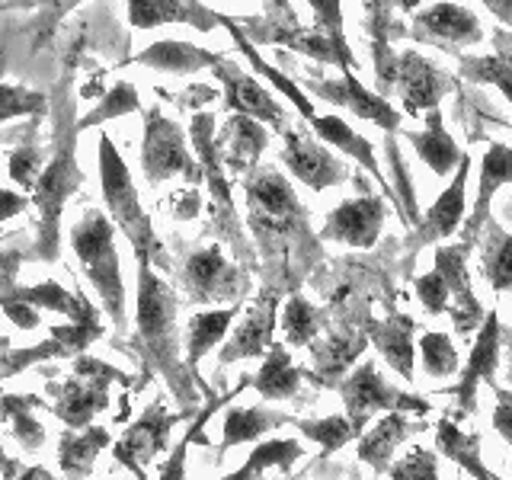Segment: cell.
Segmentation results:
<instances>
[{
  "label": "cell",
  "mask_w": 512,
  "mask_h": 480,
  "mask_svg": "<svg viewBox=\"0 0 512 480\" xmlns=\"http://www.w3.org/2000/svg\"><path fill=\"white\" fill-rule=\"evenodd\" d=\"M247 196V228L256 240V260L266 288L295 295L324 263V240L311 228V212L295 196L288 176L260 164L240 176Z\"/></svg>",
  "instance_id": "1"
},
{
  "label": "cell",
  "mask_w": 512,
  "mask_h": 480,
  "mask_svg": "<svg viewBox=\"0 0 512 480\" xmlns=\"http://www.w3.org/2000/svg\"><path fill=\"white\" fill-rule=\"evenodd\" d=\"M180 298L173 288L157 276L151 260H138V292H135V340L144 359L154 372L164 378L176 404L186 413L199 407L196 375L189 372L183 343H180Z\"/></svg>",
  "instance_id": "2"
},
{
  "label": "cell",
  "mask_w": 512,
  "mask_h": 480,
  "mask_svg": "<svg viewBox=\"0 0 512 480\" xmlns=\"http://www.w3.org/2000/svg\"><path fill=\"white\" fill-rule=\"evenodd\" d=\"M55 125V154L45 164L36 189H32V205L39 208V240L36 256L45 263L58 260V221L74 192L84 186V173L77 167V122H74V103H64Z\"/></svg>",
  "instance_id": "3"
},
{
  "label": "cell",
  "mask_w": 512,
  "mask_h": 480,
  "mask_svg": "<svg viewBox=\"0 0 512 480\" xmlns=\"http://www.w3.org/2000/svg\"><path fill=\"white\" fill-rule=\"evenodd\" d=\"M189 141L196 148V160H199V170H202V183L208 186V218H212V234L228 244L234 260L250 269V272H260V260H256L253 247L247 244L244 228H240V218H237V208L231 199V180L228 173L221 167V157H218V144H215V116L212 112H196L189 125Z\"/></svg>",
  "instance_id": "4"
},
{
  "label": "cell",
  "mask_w": 512,
  "mask_h": 480,
  "mask_svg": "<svg viewBox=\"0 0 512 480\" xmlns=\"http://www.w3.org/2000/svg\"><path fill=\"white\" fill-rule=\"evenodd\" d=\"M71 250L77 256L80 269H84L87 282L96 288L109 320L119 330H125L128 314H125V279L119 266V250H116V224H112L103 212L87 208L71 228Z\"/></svg>",
  "instance_id": "5"
},
{
  "label": "cell",
  "mask_w": 512,
  "mask_h": 480,
  "mask_svg": "<svg viewBox=\"0 0 512 480\" xmlns=\"http://www.w3.org/2000/svg\"><path fill=\"white\" fill-rule=\"evenodd\" d=\"M100 186H103V202L109 208V221L125 234L128 244L135 247L138 260H151V266H160L164 260V244L154 234V224L148 212L138 202V189L132 173H128L125 160L109 135H100Z\"/></svg>",
  "instance_id": "6"
},
{
  "label": "cell",
  "mask_w": 512,
  "mask_h": 480,
  "mask_svg": "<svg viewBox=\"0 0 512 480\" xmlns=\"http://www.w3.org/2000/svg\"><path fill=\"white\" fill-rule=\"evenodd\" d=\"M176 285H180L186 304H196V308H231V304H244L253 279L250 269L224 256L221 244H212L189 250L183 256V263L176 266Z\"/></svg>",
  "instance_id": "7"
},
{
  "label": "cell",
  "mask_w": 512,
  "mask_h": 480,
  "mask_svg": "<svg viewBox=\"0 0 512 480\" xmlns=\"http://www.w3.org/2000/svg\"><path fill=\"white\" fill-rule=\"evenodd\" d=\"M340 397H343V407H346V420H349L356 436H362L378 413H420V416H426L432 410L429 397L400 391L394 381L384 378L381 368L375 365V359H365L352 368V372L346 375V381L340 384Z\"/></svg>",
  "instance_id": "8"
},
{
  "label": "cell",
  "mask_w": 512,
  "mask_h": 480,
  "mask_svg": "<svg viewBox=\"0 0 512 480\" xmlns=\"http://www.w3.org/2000/svg\"><path fill=\"white\" fill-rule=\"evenodd\" d=\"M244 36L250 42H272V45H288L292 52L320 61V64H333L340 71H359V61L352 58L349 42H336L333 36H327L324 29L317 26H301L298 13L292 10L288 0H272L269 16L260 23H247L240 26Z\"/></svg>",
  "instance_id": "9"
},
{
  "label": "cell",
  "mask_w": 512,
  "mask_h": 480,
  "mask_svg": "<svg viewBox=\"0 0 512 480\" xmlns=\"http://www.w3.org/2000/svg\"><path fill=\"white\" fill-rule=\"evenodd\" d=\"M141 170L151 186L170 180V176H186L192 183H202L199 160L189 151L186 132L173 119H167L160 106H151L144 112Z\"/></svg>",
  "instance_id": "10"
},
{
  "label": "cell",
  "mask_w": 512,
  "mask_h": 480,
  "mask_svg": "<svg viewBox=\"0 0 512 480\" xmlns=\"http://www.w3.org/2000/svg\"><path fill=\"white\" fill-rule=\"evenodd\" d=\"M282 164L298 183H304L314 192H324L330 186L352 180V167L343 164L324 141L301 125L282 132Z\"/></svg>",
  "instance_id": "11"
},
{
  "label": "cell",
  "mask_w": 512,
  "mask_h": 480,
  "mask_svg": "<svg viewBox=\"0 0 512 480\" xmlns=\"http://www.w3.org/2000/svg\"><path fill=\"white\" fill-rule=\"evenodd\" d=\"M183 416L186 413H170L160 397L151 400L138 420L122 432L119 442L112 445V458H116L119 464H125V468L132 471L138 480H144L148 477V464L167 448L170 432L176 423L183 420Z\"/></svg>",
  "instance_id": "12"
},
{
  "label": "cell",
  "mask_w": 512,
  "mask_h": 480,
  "mask_svg": "<svg viewBox=\"0 0 512 480\" xmlns=\"http://www.w3.org/2000/svg\"><path fill=\"white\" fill-rule=\"evenodd\" d=\"M282 298L276 288H260V295L253 298V304L244 311V317L237 320V327H231L228 340L221 343L218 365H234L240 359H260L269 352V346L276 343V327H279V308Z\"/></svg>",
  "instance_id": "13"
},
{
  "label": "cell",
  "mask_w": 512,
  "mask_h": 480,
  "mask_svg": "<svg viewBox=\"0 0 512 480\" xmlns=\"http://www.w3.org/2000/svg\"><path fill=\"white\" fill-rule=\"evenodd\" d=\"M448 90H455V77H448L439 64H432L413 48L397 52L394 93L400 96V109L407 116L423 119L429 109H439Z\"/></svg>",
  "instance_id": "14"
},
{
  "label": "cell",
  "mask_w": 512,
  "mask_h": 480,
  "mask_svg": "<svg viewBox=\"0 0 512 480\" xmlns=\"http://www.w3.org/2000/svg\"><path fill=\"white\" fill-rule=\"evenodd\" d=\"M384 221H388V205H384V196H375V192L365 189L356 199H343L324 218L320 240L356 247V250H372L378 244L381 231H384Z\"/></svg>",
  "instance_id": "15"
},
{
  "label": "cell",
  "mask_w": 512,
  "mask_h": 480,
  "mask_svg": "<svg viewBox=\"0 0 512 480\" xmlns=\"http://www.w3.org/2000/svg\"><path fill=\"white\" fill-rule=\"evenodd\" d=\"M215 77L221 80V96H224V106H228L234 116H250L256 122H266L272 132H285L288 128V112L285 106L272 96L260 80L250 77L244 68H237V64H231L228 58H218L212 64Z\"/></svg>",
  "instance_id": "16"
},
{
  "label": "cell",
  "mask_w": 512,
  "mask_h": 480,
  "mask_svg": "<svg viewBox=\"0 0 512 480\" xmlns=\"http://www.w3.org/2000/svg\"><path fill=\"white\" fill-rule=\"evenodd\" d=\"M308 90L317 100L349 109L352 116L384 128L388 135H400V109L375 90H368L356 71H343L336 80H308Z\"/></svg>",
  "instance_id": "17"
},
{
  "label": "cell",
  "mask_w": 512,
  "mask_h": 480,
  "mask_svg": "<svg viewBox=\"0 0 512 480\" xmlns=\"http://www.w3.org/2000/svg\"><path fill=\"white\" fill-rule=\"evenodd\" d=\"M368 343L365 330H343V327H327L317 340L308 346L311 349V368H304V378H311L317 388L324 391H340L346 375L359 365L365 356Z\"/></svg>",
  "instance_id": "18"
},
{
  "label": "cell",
  "mask_w": 512,
  "mask_h": 480,
  "mask_svg": "<svg viewBox=\"0 0 512 480\" xmlns=\"http://www.w3.org/2000/svg\"><path fill=\"white\" fill-rule=\"evenodd\" d=\"M500 352H503V324L500 314L487 311L484 324L477 330V340L468 352V362L461 368V378L445 388L448 397L458 400V416H471L477 404V384H493L500 372Z\"/></svg>",
  "instance_id": "19"
},
{
  "label": "cell",
  "mask_w": 512,
  "mask_h": 480,
  "mask_svg": "<svg viewBox=\"0 0 512 480\" xmlns=\"http://www.w3.org/2000/svg\"><path fill=\"white\" fill-rule=\"evenodd\" d=\"M407 36L413 42L436 45L442 52H452L458 58L464 45H480L484 26H480L477 13H471L468 7L442 0V4H432L413 16V26L407 29Z\"/></svg>",
  "instance_id": "20"
},
{
  "label": "cell",
  "mask_w": 512,
  "mask_h": 480,
  "mask_svg": "<svg viewBox=\"0 0 512 480\" xmlns=\"http://www.w3.org/2000/svg\"><path fill=\"white\" fill-rule=\"evenodd\" d=\"M468 256H471L468 244H442L436 247V256H432L436 260L432 269H439L448 285V314H452L458 336H471L474 330H480L487 317V311L477 301L474 282L468 276Z\"/></svg>",
  "instance_id": "21"
},
{
  "label": "cell",
  "mask_w": 512,
  "mask_h": 480,
  "mask_svg": "<svg viewBox=\"0 0 512 480\" xmlns=\"http://www.w3.org/2000/svg\"><path fill=\"white\" fill-rule=\"evenodd\" d=\"M416 4L420 0H362L365 29L372 36V64H375L372 74L378 80L381 96L394 93V77H397V52L391 48V42L407 36L404 23H397V13H407Z\"/></svg>",
  "instance_id": "22"
},
{
  "label": "cell",
  "mask_w": 512,
  "mask_h": 480,
  "mask_svg": "<svg viewBox=\"0 0 512 480\" xmlns=\"http://www.w3.org/2000/svg\"><path fill=\"white\" fill-rule=\"evenodd\" d=\"M468 173H471V157L464 154L458 170L452 173V183L442 189V196L429 205V212L420 215V224L407 234L404 247L407 250H423L426 244H436L461 231L464 212H468Z\"/></svg>",
  "instance_id": "23"
},
{
  "label": "cell",
  "mask_w": 512,
  "mask_h": 480,
  "mask_svg": "<svg viewBox=\"0 0 512 480\" xmlns=\"http://www.w3.org/2000/svg\"><path fill=\"white\" fill-rule=\"evenodd\" d=\"M506 183H512V148L506 141H490L484 160H480V170H477V199L468 221L461 224V244L474 247L477 234L484 231V224L493 218L490 215V202L496 196V189H503Z\"/></svg>",
  "instance_id": "24"
},
{
  "label": "cell",
  "mask_w": 512,
  "mask_h": 480,
  "mask_svg": "<svg viewBox=\"0 0 512 480\" xmlns=\"http://www.w3.org/2000/svg\"><path fill=\"white\" fill-rule=\"evenodd\" d=\"M215 144H218L221 167L234 176H247L250 170L260 167V157L269 144V128L250 116H234L231 112V119L215 135Z\"/></svg>",
  "instance_id": "25"
},
{
  "label": "cell",
  "mask_w": 512,
  "mask_h": 480,
  "mask_svg": "<svg viewBox=\"0 0 512 480\" xmlns=\"http://www.w3.org/2000/svg\"><path fill=\"white\" fill-rule=\"evenodd\" d=\"M48 391L55 397V407H52L55 416L68 429H87V426H93L96 416L109 410V384H103V381L71 375L61 384L52 381Z\"/></svg>",
  "instance_id": "26"
},
{
  "label": "cell",
  "mask_w": 512,
  "mask_h": 480,
  "mask_svg": "<svg viewBox=\"0 0 512 480\" xmlns=\"http://www.w3.org/2000/svg\"><path fill=\"white\" fill-rule=\"evenodd\" d=\"M368 343L378 349V356L388 362L394 372L413 381V365H416V346H413V336H416V320L410 314H400L391 311L384 320H368Z\"/></svg>",
  "instance_id": "27"
},
{
  "label": "cell",
  "mask_w": 512,
  "mask_h": 480,
  "mask_svg": "<svg viewBox=\"0 0 512 480\" xmlns=\"http://www.w3.org/2000/svg\"><path fill=\"white\" fill-rule=\"evenodd\" d=\"M128 23L135 29H154L164 23H189L199 32L221 26V13L208 10L202 0H128Z\"/></svg>",
  "instance_id": "28"
},
{
  "label": "cell",
  "mask_w": 512,
  "mask_h": 480,
  "mask_svg": "<svg viewBox=\"0 0 512 480\" xmlns=\"http://www.w3.org/2000/svg\"><path fill=\"white\" fill-rule=\"evenodd\" d=\"M308 125H311V132L327 144V148L343 151L349 160H356V164H359L365 173H372L384 199H394V189L388 186V180H384V173H381V164H378V157H375L372 141L362 138V135L356 132V128H349V122H343L340 116H320V112H317V116H314Z\"/></svg>",
  "instance_id": "29"
},
{
  "label": "cell",
  "mask_w": 512,
  "mask_h": 480,
  "mask_svg": "<svg viewBox=\"0 0 512 480\" xmlns=\"http://www.w3.org/2000/svg\"><path fill=\"white\" fill-rule=\"evenodd\" d=\"M420 429H426V426L413 423L410 413H384L375 426H368L362 436L356 439L359 442V458L375 474H388V468L394 464V452L410 436H416Z\"/></svg>",
  "instance_id": "30"
},
{
  "label": "cell",
  "mask_w": 512,
  "mask_h": 480,
  "mask_svg": "<svg viewBox=\"0 0 512 480\" xmlns=\"http://www.w3.org/2000/svg\"><path fill=\"white\" fill-rule=\"evenodd\" d=\"M423 119H426L423 132L400 128V135H404L413 144L416 157H420L432 173H436V176H452L458 170V164H461L464 151L458 148V141L448 135V128L442 122V109H429Z\"/></svg>",
  "instance_id": "31"
},
{
  "label": "cell",
  "mask_w": 512,
  "mask_h": 480,
  "mask_svg": "<svg viewBox=\"0 0 512 480\" xmlns=\"http://www.w3.org/2000/svg\"><path fill=\"white\" fill-rule=\"evenodd\" d=\"M237 314H240V304H231V308L196 311L189 317V324H186V365L196 378H199V362L215 346H221L224 340H228Z\"/></svg>",
  "instance_id": "32"
},
{
  "label": "cell",
  "mask_w": 512,
  "mask_h": 480,
  "mask_svg": "<svg viewBox=\"0 0 512 480\" xmlns=\"http://www.w3.org/2000/svg\"><path fill=\"white\" fill-rule=\"evenodd\" d=\"M304 368L292 362V352L285 343H272L263 356V368L250 375V388L263 400H298L301 397Z\"/></svg>",
  "instance_id": "33"
},
{
  "label": "cell",
  "mask_w": 512,
  "mask_h": 480,
  "mask_svg": "<svg viewBox=\"0 0 512 480\" xmlns=\"http://www.w3.org/2000/svg\"><path fill=\"white\" fill-rule=\"evenodd\" d=\"M493 55H458V74L474 84H490L512 103V29L493 32Z\"/></svg>",
  "instance_id": "34"
},
{
  "label": "cell",
  "mask_w": 512,
  "mask_h": 480,
  "mask_svg": "<svg viewBox=\"0 0 512 480\" xmlns=\"http://www.w3.org/2000/svg\"><path fill=\"white\" fill-rule=\"evenodd\" d=\"M0 266L7 269V276L0 272V301H23L29 308H45V311H55L64 317H74L77 314V304L80 295L61 288L58 282H39V285H16L13 279V260H7V253L0 256Z\"/></svg>",
  "instance_id": "35"
},
{
  "label": "cell",
  "mask_w": 512,
  "mask_h": 480,
  "mask_svg": "<svg viewBox=\"0 0 512 480\" xmlns=\"http://www.w3.org/2000/svg\"><path fill=\"white\" fill-rule=\"evenodd\" d=\"M106 426H87V429H64L58 439V468L68 480H87L96 455L109 445Z\"/></svg>",
  "instance_id": "36"
},
{
  "label": "cell",
  "mask_w": 512,
  "mask_h": 480,
  "mask_svg": "<svg viewBox=\"0 0 512 480\" xmlns=\"http://www.w3.org/2000/svg\"><path fill=\"white\" fill-rule=\"evenodd\" d=\"M288 423H295V416L272 410V407H231L224 413V436L218 445V452H221L218 458H224V452H231V448L263 439L266 432L288 426Z\"/></svg>",
  "instance_id": "37"
},
{
  "label": "cell",
  "mask_w": 512,
  "mask_h": 480,
  "mask_svg": "<svg viewBox=\"0 0 512 480\" xmlns=\"http://www.w3.org/2000/svg\"><path fill=\"white\" fill-rule=\"evenodd\" d=\"M221 26L228 29L231 36H234L237 48H240V52L247 55L250 68H253L256 74H260V77H266L269 84L276 87V90H279L282 96H288V103H292V106L298 109V116H301L304 122H311V119L317 116V109H314V103H311V96L301 90V84H295L292 77H285V74H282L279 68H272L269 61H263V55L256 52V45H253V42H250V39L244 36V29H240V26H237V23L231 20V16H221Z\"/></svg>",
  "instance_id": "38"
},
{
  "label": "cell",
  "mask_w": 512,
  "mask_h": 480,
  "mask_svg": "<svg viewBox=\"0 0 512 480\" xmlns=\"http://www.w3.org/2000/svg\"><path fill=\"white\" fill-rule=\"evenodd\" d=\"M436 448L448 461H455L464 474H471L474 480H503V477H496L487 468L484 458H480V436H477V432L458 429V423H452V416H442V420H439Z\"/></svg>",
  "instance_id": "39"
},
{
  "label": "cell",
  "mask_w": 512,
  "mask_h": 480,
  "mask_svg": "<svg viewBox=\"0 0 512 480\" xmlns=\"http://www.w3.org/2000/svg\"><path fill=\"white\" fill-rule=\"evenodd\" d=\"M480 247V276L490 282L496 295L512 292V234H506L493 218L477 234Z\"/></svg>",
  "instance_id": "40"
},
{
  "label": "cell",
  "mask_w": 512,
  "mask_h": 480,
  "mask_svg": "<svg viewBox=\"0 0 512 480\" xmlns=\"http://www.w3.org/2000/svg\"><path fill=\"white\" fill-rule=\"evenodd\" d=\"M279 327L285 333V346L304 349L330 327V317H327V308H317L314 301H308L301 292H295V295H288L282 304Z\"/></svg>",
  "instance_id": "41"
},
{
  "label": "cell",
  "mask_w": 512,
  "mask_h": 480,
  "mask_svg": "<svg viewBox=\"0 0 512 480\" xmlns=\"http://www.w3.org/2000/svg\"><path fill=\"white\" fill-rule=\"evenodd\" d=\"M221 55L218 52H205L199 45L189 42H154L151 48H144L141 55H135L138 64H148L154 71H170V74H192L202 68H212Z\"/></svg>",
  "instance_id": "42"
},
{
  "label": "cell",
  "mask_w": 512,
  "mask_h": 480,
  "mask_svg": "<svg viewBox=\"0 0 512 480\" xmlns=\"http://www.w3.org/2000/svg\"><path fill=\"white\" fill-rule=\"evenodd\" d=\"M304 448L298 439H266L253 448L247 455V461L240 468L221 480H260L269 468H279V471H292L295 464L301 461Z\"/></svg>",
  "instance_id": "43"
},
{
  "label": "cell",
  "mask_w": 512,
  "mask_h": 480,
  "mask_svg": "<svg viewBox=\"0 0 512 480\" xmlns=\"http://www.w3.org/2000/svg\"><path fill=\"white\" fill-rule=\"evenodd\" d=\"M80 295V304H77V314L71 317V324L68 327H55L52 330V340H58L61 343V349H64V359L68 356H84L87 352V346L93 343V340H100L103 336V327H100V314H96V308H93V301L84 295V292H77Z\"/></svg>",
  "instance_id": "44"
},
{
  "label": "cell",
  "mask_w": 512,
  "mask_h": 480,
  "mask_svg": "<svg viewBox=\"0 0 512 480\" xmlns=\"http://www.w3.org/2000/svg\"><path fill=\"white\" fill-rule=\"evenodd\" d=\"M42 400L32 397V394H13V397H4L0 400V420L10 423V436L20 442L26 452H36L45 442V429L42 423H36L29 416L32 407H39Z\"/></svg>",
  "instance_id": "45"
},
{
  "label": "cell",
  "mask_w": 512,
  "mask_h": 480,
  "mask_svg": "<svg viewBox=\"0 0 512 480\" xmlns=\"http://www.w3.org/2000/svg\"><path fill=\"white\" fill-rule=\"evenodd\" d=\"M244 388H250V375H244V384H240L237 391H244ZM234 391V394H237ZM234 394H228L224 400H231ZM224 400H208V404L202 407V413L196 416V423L189 426V432L186 436L176 442V448L167 455V461L160 464L157 468V480H186V455H189V448H192V442H205V436H202V429H205V423H208V416H212Z\"/></svg>",
  "instance_id": "46"
},
{
  "label": "cell",
  "mask_w": 512,
  "mask_h": 480,
  "mask_svg": "<svg viewBox=\"0 0 512 480\" xmlns=\"http://www.w3.org/2000/svg\"><path fill=\"white\" fill-rule=\"evenodd\" d=\"M295 426L301 429L304 439H311L320 445V455L330 458L333 452H340V448H346L349 442H356L359 436L352 432L349 420L346 416H324V420H295Z\"/></svg>",
  "instance_id": "47"
},
{
  "label": "cell",
  "mask_w": 512,
  "mask_h": 480,
  "mask_svg": "<svg viewBox=\"0 0 512 480\" xmlns=\"http://www.w3.org/2000/svg\"><path fill=\"white\" fill-rule=\"evenodd\" d=\"M420 362H423V372L432 378H448L461 368V356L452 343V336L439 330H429L420 336Z\"/></svg>",
  "instance_id": "48"
},
{
  "label": "cell",
  "mask_w": 512,
  "mask_h": 480,
  "mask_svg": "<svg viewBox=\"0 0 512 480\" xmlns=\"http://www.w3.org/2000/svg\"><path fill=\"white\" fill-rule=\"evenodd\" d=\"M141 103H138V90L132 84H116L106 96H103V103L96 106L90 116L84 119H77V128L84 132V128H93V125H100V122H109V119H119V116H128V112H138Z\"/></svg>",
  "instance_id": "49"
},
{
  "label": "cell",
  "mask_w": 512,
  "mask_h": 480,
  "mask_svg": "<svg viewBox=\"0 0 512 480\" xmlns=\"http://www.w3.org/2000/svg\"><path fill=\"white\" fill-rule=\"evenodd\" d=\"M388 480H439V455L423 445H413L388 468Z\"/></svg>",
  "instance_id": "50"
},
{
  "label": "cell",
  "mask_w": 512,
  "mask_h": 480,
  "mask_svg": "<svg viewBox=\"0 0 512 480\" xmlns=\"http://www.w3.org/2000/svg\"><path fill=\"white\" fill-rule=\"evenodd\" d=\"M45 109H48L45 93L13 87V84H0V122L16 119V116H42Z\"/></svg>",
  "instance_id": "51"
},
{
  "label": "cell",
  "mask_w": 512,
  "mask_h": 480,
  "mask_svg": "<svg viewBox=\"0 0 512 480\" xmlns=\"http://www.w3.org/2000/svg\"><path fill=\"white\" fill-rule=\"evenodd\" d=\"M7 167H10V180L20 189L32 192V189H36V183H39L42 170H45L42 151L32 148V144H26V148H13L10 157H7Z\"/></svg>",
  "instance_id": "52"
},
{
  "label": "cell",
  "mask_w": 512,
  "mask_h": 480,
  "mask_svg": "<svg viewBox=\"0 0 512 480\" xmlns=\"http://www.w3.org/2000/svg\"><path fill=\"white\" fill-rule=\"evenodd\" d=\"M413 288H416V298H420L426 314H432V317L448 314V285H445L439 269L426 272V276H416Z\"/></svg>",
  "instance_id": "53"
},
{
  "label": "cell",
  "mask_w": 512,
  "mask_h": 480,
  "mask_svg": "<svg viewBox=\"0 0 512 480\" xmlns=\"http://www.w3.org/2000/svg\"><path fill=\"white\" fill-rule=\"evenodd\" d=\"M503 340L509 343V378H512V333L503 330ZM496 394V410H493V429L512 445V388H500V384H490Z\"/></svg>",
  "instance_id": "54"
},
{
  "label": "cell",
  "mask_w": 512,
  "mask_h": 480,
  "mask_svg": "<svg viewBox=\"0 0 512 480\" xmlns=\"http://www.w3.org/2000/svg\"><path fill=\"white\" fill-rule=\"evenodd\" d=\"M314 10V26L324 29L336 42H346V26H343V0H308Z\"/></svg>",
  "instance_id": "55"
},
{
  "label": "cell",
  "mask_w": 512,
  "mask_h": 480,
  "mask_svg": "<svg viewBox=\"0 0 512 480\" xmlns=\"http://www.w3.org/2000/svg\"><path fill=\"white\" fill-rule=\"evenodd\" d=\"M74 375L90 378V381H103V384H112V381L128 384V378L119 372V368H112L109 362L93 359V356H77V359H74Z\"/></svg>",
  "instance_id": "56"
},
{
  "label": "cell",
  "mask_w": 512,
  "mask_h": 480,
  "mask_svg": "<svg viewBox=\"0 0 512 480\" xmlns=\"http://www.w3.org/2000/svg\"><path fill=\"white\" fill-rule=\"evenodd\" d=\"M77 4H84V0H32V7H36V16L42 26H55L58 20H64Z\"/></svg>",
  "instance_id": "57"
},
{
  "label": "cell",
  "mask_w": 512,
  "mask_h": 480,
  "mask_svg": "<svg viewBox=\"0 0 512 480\" xmlns=\"http://www.w3.org/2000/svg\"><path fill=\"white\" fill-rule=\"evenodd\" d=\"M0 308H4V314H7L20 330H36V327H42L39 311H36V308H29V304H23V301H0Z\"/></svg>",
  "instance_id": "58"
},
{
  "label": "cell",
  "mask_w": 512,
  "mask_h": 480,
  "mask_svg": "<svg viewBox=\"0 0 512 480\" xmlns=\"http://www.w3.org/2000/svg\"><path fill=\"white\" fill-rule=\"evenodd\" d=\"M170 202H173V218H176V221L196 218V215H199V208H202V199H199V192H196V189L176 192V196H173Z\"/></svg>",
  "instance_id": "59"
},
{
  "label": "cell",
  "mask_w": 512,
  "mask_h": 480,
  "mask_svg": "<svg viewBox=\"0 0 512 480\" xmlns=\"http://www.w3.org/2000/svg\"><path fill=\"white\" fill-rule=\"evenodd\" d=\"M32 199H26L23 192H13V189H4L0 186V221H7L13 215H23L29 208Z\"/></svg>",
  "instance_id": "60"
},
{
  "label": "cell",
  "mask_w": 512,
  "mask_h": 480,
  "mask_svg": "<svg viewBox=\"0 0 512 480\" xmlns=\"http://www.w3.org/2000/svg\"><path fill=\"white\" fill-rule=\"evenodd\" d=\"M480 4H484L506 29H512V0H480Z\"/></svg>",
  "instance_id": "61"
},
{
  "label": "cell",
  "mask_w": 512,
  "mask_h": 480,
  "mask_svg": "<svg viewBox=\"0 0 512 480\" xmlns=\"http://www.w3.org/2000/svg\"><path fill=\"white\" fill-rule=\"evenodd\" d=\"M7 352H10V343L0 340V388H4V378H10V368H7Z\"/></svg>",
  "instance_id": "62"
},
{
  "label": "cell",
  "mask_w": 512,
  "mask_h": 480,
  "mask_svg": "<svg viewBox=\"0 0 512 480\" xmlns=\"http://www.w3.org/2000/svg\"><path fill=\"white\" fill-rule=\"evenodd\" d=\"M20 480H55V477L48 474L45 468H29V471H23V474H20Z\"/></svg>",
  "instance_id": "63"
},
{
  "label": "cell",
  "mask_w": 512,
  "mask_h": 480,
  "mask_svg": "<svg viewBox=\"0 0 512 480\" xmlns=\"http://www.w3.org/2000/svg\"><path fill=\"white\" fill-rule=\"evenodd\" d=\"M285 480H292V477H285Z\"/></svg>",
  "instance_id": "64"
}]
</instances>
